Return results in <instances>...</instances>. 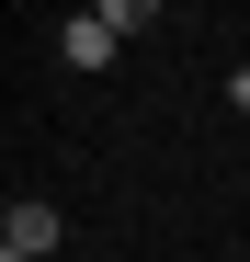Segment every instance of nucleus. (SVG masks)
Returning a JSON list of instances; mask_svg holds the SVG:
<instances>
[{"label": "nucleus", "instance_id": "1", "mask_svg": "<svg viewBox=\"0 0 250 262\" xmlns=\"http://www.w3.org/2000/svg\"><path fill=\"white\" fill-rule=\"evenodd\" d=\"M57 57H68V69H114V23H103V12H80V23L57 34Z\"/></svg>", "mask_w": 250, "mask_h": 262}, {"label": "nucleus", "instance_id": "2", "mask_svg": "<svg viewBox=\"0 0 250 262\" xmlns=\"http://www.w3.org/2000/svg\"><path fill=\"white\" fill-rule=\"evenodd\" d=\"M0 239H12V262H46V251H57V205H12Z\"/></svg>", "mask_w": 250, "mask_h": 262}, {"label": "nucleus", "instance_id": "3", "mask_svg": "<svg viewBox=\"0 0 250 262\" xmlns=\"http://www.w3.org/2000/svg\"><path fill=\"white\" fill-rule=\"evenodd\" d=\"M103 23H114V34H148V23H159V0H103Z\"/></svg>", "mask_w": 250, "mask_h": 262}, {"label": "nucleus", "instance_id": "4", "mask_svg": "<svg viewBox=\"0 0 250 262\" xmlns=\"http://www.w3.org/2000/svg\"><path fill=\"white\" fill-rule=\"evenodd\" d=\"M239 114H250V69H239Z\"/></svg>", "mask_w": 250, "mask_h": 262}]
</instances>
